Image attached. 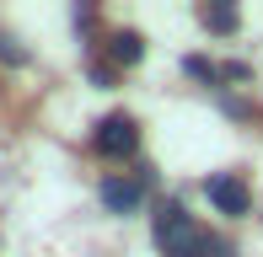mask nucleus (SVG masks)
Here are the masks:
<instances>
[{
	"instance_id": "1",
	"label": "nucleus",
	"mask_w": 263,
	"mask_h": 257,
	"mask_svg": "<svg viewBox=\"0 0 263 257\" xmlns=\"http://www.w3.org/2000/svg\"><path fill=\"white\" fill-rule=\"evenodd\" d=\"M210 230H199L194 220L183 215V204H161L156 215V247L166 257H210Z\"/></svg>"
},
{
	"instance_id": "2",
	"label": "nucleus",
	"mask_w": 263,
	"mask_h": 257,
	"mask_svg": "<svg viewBox=\"0 0 263 257\" xmlns=\"http://www.w3.org/2000/svg\"><path fill=\"white\" fill-rule=\"evenodd\" d=\"M204 193H210V204L220 209V215H247V188H242V177H231V172H215L204 182Z\"/></svg>"
},
{
	"instance_id": "3",
	"label": "nucleus",
	"mask_w": 263,
	"mask_h": 257,
	"mask_svg": "<svg viewBox=\"0 0 263 257\" xmlns=\"http://www.w3.org/2000/svg\"><path fill=\"white\" fill-rule=\"evenodd\" d=\"M135 145H140V134H135V118H124V113L102 118V128H97V150H102V156H129Z\"/></svg>"
},
{
	"instance_id": "4",
	"label": "nucleus",
	"mask_w": 263,
	"mask_h": 257,
	"mask_svg": "<svg viewBox=\"0 0 263 257\" xmlns=\"http://www.w3.org/2000/svg\"><path fill=\"white\" fill-rule=\"evenodd\" d=\"M102 204H107V209H118V215H124V209H135V204H140V182L107 177V182H102Z\"/></svg>"
},
{
	"instance_id": "5",
	"label": "nucleus",
	"mask_w": 263,
	"mask_h": 257,
	"mask_svg": "<svg viewBox=\"0 0 263 257\" xmlns=\"http://www.w3.org/2000/svg\"><path fill=\"white\" fill-rule=\"evenodd\" d=\"M199 22H204L210 32H236V11H231V6H204V11H199Z\"/></svg>"
},
{
	"instance_id": "6",
	"label": "nucleus",
	"mask_w": 263,
	"mask_h": 257,
	"mask_svg": "<svg viewBox=\"0 0 263 257\" xmlns=\"http://www.w3.org/2000/svg\"><path fill=\"white\" fill-rule=\"evenodd\" d=\"M140 54H145V43H140V32H118V38H113V59H118V65H135Z\"/></svg>"
}]
</instances>
